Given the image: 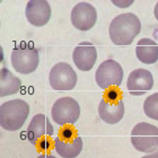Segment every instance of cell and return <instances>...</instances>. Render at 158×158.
<instances>
[{
	"instance_id": "10",
	"label": "cell",
	"mask_w": 158,
	"mask_h": 158,
	"mask_svg": "<svg viewBox=\"0 0 158 158\" xmlns=\"http://www.w3.org/2000/svg\"><path fill=\"white\" fill-rule=\"evenodd\" d=\"M75 66L81 71H89L94 68L97 60V50L93 43L88 41L80 42L73 52Z\"/></svg>"
},
{
	"instance_id": "1",
	"label": "cell",
	"mask_w": 158,
	"mask_h": 158,
	"mask_svg": "<svg viewBox=\"0 0 158 158\" xmlns=\"http://www.w3.org/2000/svg\"><path fill=\"white\" fill-rule=\"evenodd\" d=\"M141 31V23L135 14L125 13L114 17L110 24V39L115 45H130Z\"/></svg>"
},
{
	"instance_id": "8",
	"label": "cell",
	"mask_w": 158,
	"mask_h": 158,
	"mask_svg": "<svg viewBox=\"0 0 158 158\" xmlns=\"http://www.w3.org/2000/svg\"><path fill=\"white\" fill-rule=\"evenodd\" d=\"M70 20L78 31L86 32L92 30L97 22V11L89 2L81 1L71 9Z\"/></svg>"
},
{
	"instance_id": "15",
	"label": "cell",
	"mask_w": 158,
	"mask_h": 158,
	"mask_svg": "<svg viewBox=\"0 0 158 158\" xmlns=\"http://www.w3.org/2000/svg\"><path fill=\"white\" fill-rule=\"evenodd\" d=\"M84 143H82L81 137H75L70 142L64 141L63 139H54V149L58 152V155L62 158H76L81 152Z\"/></svg>"
},
{
	"instance_id": "17",
	"label": "cell",
	"mask_w": 158,
	"mask_h": 158,
	"mask_svg": "<svg viewBox=\"0 0 158 158\" xmlns=\"http://www.w3.org/2000/svg\"><path fill=\"white\" fill-rule=\"evenodd\" d=\"M143 112L149 118L158 121V92L149 95L143 102Z\"/></svg>"
},
{
	"instance_id": "7",
	"label": "cell",
	"mask_w": 158,
	"mask_h": 158,
	"mask_svg": "<svg viewBox=\"0 0 158 158\" xmlns=\"http://www.w3.org/2000/svg\"><path fill=\"white\" fill-rule=\"evenodd\" d=\"M123 69L118 61L107 59L98 66L95 73L97 85L102 89H107L111 86H120L123 81Z\"/></svg>"
},
{
	"instance_id": "19",
	"label": "cell",
	"mask_w": 158,
	"mask_h": 158,
	"mask_svg": "<svg viewBox=\"0 0 158 158\" xmlns=\"http://www.w3.org/2000/svg\"><path fill=\"white\" fill-rule=\"evenodd\" d=\"M37 158H56L53 155H50V154H42V155L37 156Z\"/></svg>"
},
{
	"instance_id": "12",
	"label": "cell",
	"mask_w": 158,
	"mask_h": 158,
	"mask_svg": "<svg viewBox=\"0 0 158 158\" xmlns=\"http://www.w3.org/2000/svg\"><path fill=\"white\" fill-rule=\"evenodd\" d=\"M27 20L37 27L44 26L51 18V7L46 0H30L25 9Z\"/></svg>"
},
{
	"instance_id": "11",
	"label": "cell",
	"mask_w": 158,
	"mask_h": 158,
	"mask_svg": "<svg viewBox=\"0 0 158 158\" xmlns=\"http://www.w3.org/2000/svg\"><path fill=\"white\" fill-rule=\"evenodd\" d=\"M53 133L54 128L51 124L49 118L43 113H39L32 118V121L30 122L26 130L27 139L32 145H36L41 138L51 137Z\"/></svg>"
},
{
	"instance_id": "4",
	"label": "cell",
	"mask_w": 158,
	"mask_h": 158,
	"mask_svg": "<svg viewBox=\"0 0 158 158\" xmlns=\"http://www.w3.org/2000/svg\"><path fill=\"white\" fill-rule=\"evenodd\" d=\"M131 143L135 150L149 154L158 149V127L140 122L131 131Z\"/></svg>"
},
{
	"instance_id": "18",
	"label": "cell",
	"mask_w": 158,
	"mask_h": 158,
	"mask_svg": "<svg viewBox=\"0 0 158 158\" xmlns=\"http://www.w3.org/2000/svg\"><path fill=\"white\" fill-rule=\"evenodd\" d=\"M141 158H158V149L157 150H155V152H149V154H147V155H145Z\"/></svg>"
},
{
	"instance_id": "14",
	"label": "cell",
	"mask_w": 158,
	"mask_h": 158,
	"mask_svg": "<svg viewBox=\"0 0 158 158\" xmlns=\"http://www.w3.org/2000/svg\"><path fill=\"white\" fill-rule=\"evenodd\" d=\"M135 56L140 62L154 64L158 61V44L154 40L143 37L137 43Z\"/></svg>"
},
{
	"instance_id": "20",
	"label": "cell",
	"mask_w": 158,
	"mask_h": 158,
	"mask_svg": "<svg viewBox=\"0 0 158 158\" xmlns=\"http://www.w3.org/2000/svg\"><path fill=\"white\" fill-rule=\"evenodd\" d=\"M154 15H155V18L158 20V2L156 3L155 6V9H154Z\"/></svg>"
},
{
	"instance_id": "3",
	"label": "cell",
	"mask_w": 158,
	"mask_h": 158,
	"mask_svg": "<svg viewBox=\"0 0 158 158\" xmlns=\"http://www.w3.org/2000/svg\"><path fill=\"white\" fill-rule=\"evenodd\" d=\"M10 61L15 71L22 75H30L39 67V50L31 43H20L11 51Z\"/></svg>"
},
{
	"instance_id": "5",
	"label": "cell",
	"mask_w": 158,
	"mask_h": 158,
	"mask_svg": "<svg viewBox=\"0 0 158 158\" xmlns=\"http://www.w3.org/2000/svg\"><path fill=\"white\" fill-rule=\"evenodd\" d=\"M52 120L60 127L75 124L80 116V106L76 99L69 96L56 99L51 110Z\"/></svg>"
},
{
	"instance_id": "16",
	"label": "cell",
	"mask_w": 158,
	"mask_h": 158,
	"mask_svg": "<svg viewBox=\"0 0 158 158\" xmlns=\"http://www.w3.org/2000/svg\"><path fill=\"white\" fill-rule=\"evenodd\" d=\"M22 81L7 68L0 70V97L14 95L20 90Z\"/></svg>"
},
{
	"instance_id": "9",
	"label": "cell",
	"mask_w": 158,
	"mask_h": 158,
	"mask_svg": "<svg viewBox=\"0 0 158 158\" xmlns=\"http://www.w3.org/2000/svg\"><path fill=\"white\" fill-rule=\"evenodd\" d=\"M152 87H154V77L149 70L139 68L129 73L127 88L131 95H145L146 93L152 90Z\"/></svg>"
},
{
	"instance_id": "2",
	"label": "cell",
	"mask_w": 158,
	"mask_h": 158,
	"mask_svg": "<svg viewBox=\"0 0 158 158\" xmlns=\"http://www.w3.org/2000/svg\"><path fill=\"white\" fill-rule=\"evenodd\" d=\"M28 115L30 105L23 99H11L0 105V125L6 131H17L23 128Z\"/></svg>"
},
{
	"instance_id": "13",
	"label": "cell",
	"mask_w": 158,
	"mask_h": 158,
	"mask_svg": "<svg viewBox=\"0 0 158 158\" xmlns=\"http://www.w3.org/2000/svg\"><path fill=\"white\" fill-rule=\"evenodd\" d=\"M98 115L107 124H116L124 116V103L123 101L109 102L102 98L98 105Z\"/></svg>"
},
{
	"instance_id": "6",
	"label": "cell",
	"mask_w": 158,
	"mask_h": 158,
	"mask_svg": "<svg viewBox=\"0 0 158 158\" xmlns=\"http://www.w3.org/2000/svg\"><path fill=\"white\" fill-rule=\"evenodd\" d=\"M78 76L73 67L67 62H59L51 68L49 73V82L54 90H71L76 87Z\"/></svg>"
}]
</instances>
